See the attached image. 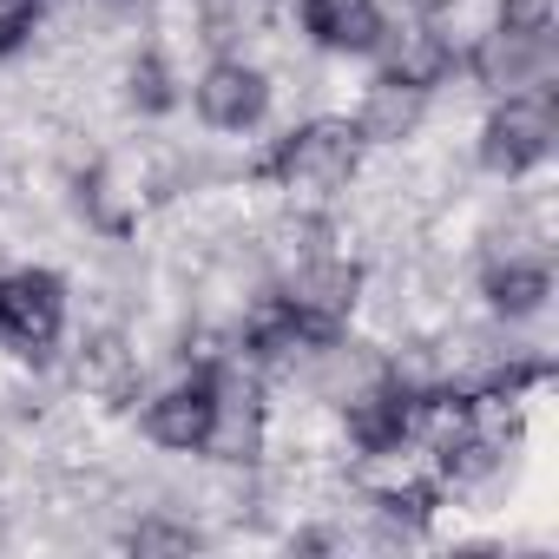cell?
I'll list each match as a JSON object with an SVG mask.
<instances>
[{
    "label": "cell",
    "instance_id": "cell-1",
    "mask_svg": "<svg viewBox=\"0 0 559 559\" xmlns=\"http://www.w3.org/2000/svg\"><path fill=\"white\" fill-rule=\"evenodd\" d=\"M362 158H369V145L356 139L349 112H317V119H297L284 139H276L250 165V178L290 191L297 204H330L362 178Z\"/></svg>",
    "mask_w": 559,
    "mask_h": 559
},
{
    "label": "cell",
    "instance_id": "cell-2",
    "mask_svg": "<svg viewBox=\"0 0 559 559\" xmlns=\"http://www.w3.org/2000/svg\"><path fill=\"white\" fill-rule=\"evenodd\" d=\"M559 145V112H552V86H533V93H500L474 132V165L487 178H533Z\"/></svg>",
    "mask_w": 559,
    "mask_h": 559
},
{
    "label": "cell",
    "instance_id": "cell-3",
    "mask_svg": "<svg viewBox=\"0 0 559 559\" xmlns=\"http://www.w3.org/2000/svg\"><path fill=\"white\" fill-rule=\"evenodd\" d=\"M67 336V276L47 263L0 270V349L21 362H47Z\"/></svg>",
    "mask_w": 559,
    "mask_h": 559
},
{
    "label": "cell",
    "instance_id": "cell-4",
    "mask_svg": "<svg viewBox=\"0 0 559 559\" xmlns=\"http://www.w3.org/2000/svg\"><path fill=\"white\" fill-rule=\"evenodd\" d=\"M211 421H217V356L178 369V376H171L165 389H152L145 408H139V435H145L152 448H165V454H204Z\"/></svg>",
    "mask_w": 559,
    "mask_h": 559
},
{
    "label": "cell",
    "instance_id": "cell-5",
    "mask_svg": "<svg viewBox=\"0 0 559 559\" xmlns=\"http://www.w3.org/2000/svg\"><path fill=\"white\" fill-rule=\"evenodd\" d=\"M270 99H276L270 73H263L257 60H243V53H211L204 73L191 80V112H198V126H204V132H224V139L257 132V126L270 119Z\"/></svg>",
    "mask_w": 559,
    "mask_h": 559
},
{
    "label": "cell",
    "instance_id": "cell-6",
    "mask_svg": "<svg viewBox=\"0 0 559 559\" xmlns=\"http://www.w3.org/2000/svg\"><path fill=\"white\" fill-rule=\"evenodd\" d=\"M461 67L474 86H487L493 99L500 93H533L552 80V34H507V27H487L474 34V47H461Z\"/></svg>",
    "mask_w": 559,
    "mask_h": 559
},
{
    "label": "cell",
    "instance_id": "cell-7",
    "mask_svg": "<svg viewBox=\"0 0 559 559\" xmlns=\"http://www.w3.org/2000/svg\"><path fill=\"white\" fill-rule=\"evenodd\" d=\"M376 60H382V80H402L415 93H441L461 73V47H454V34L435 27V14H415L402 27H382Z\"/></svg>",
    "mask_w": 559,
    "mask_h": 559
},
{
    "label": "cell",
    "instance_id": "cell-8",
    "mask_svg": "<svg viewBox=\"0 0 559 559\" xmlns=\"http://www.w3.org/2000/svg\"><path fill=\"white\" fill-rule=\"evenodd\" d=\"M480 297H487V317L526 323L552 297V263L539 250H487V263H480Z\"/></svg>",
    "mask_w": 559,
    "mask_h": 559
},
{
    "label": "cell",
    "instance_id": "cell-9",
    "mask_svg": "<svg viewBox=\"0 0 559 559\" xmlns=\"http://www.w3.org/2000/svg\"><path fill=\"white\" fill-rule=\"evenodd\" d=\"M297 21H304V40L317 53H336V60L376 53V40L389 27L382 0H297Z\"/></svg>",
    "mask_w": 559,
    "mask_h": 559
},
{
    "label": "cell",
    "instance_id": "cell-10",
    "mask_svg": "<svg viewBox=\"0 0 559 559\" xmlns=\"http://www.w3.org/2000/svg\"><path fill=\"white\" fill-rule=\"evenodd\" d=\"M428 99H435V93H415V86L376 73V80L362 86L349 126H356V139H362L369 152H395V145H408V139L428 126Z\"/></svg>",
    "mask_w": 559,
    "mask_h": 559
},
{
    "label": "cell",
    "instance_id": "cell-11",
    "mask_svg": "<svg viewBox=\"0 0 559 559\" xmlns=\"http://www.w3.org/2000/svg\"><path fill=\"white\" fill-rule=\"evenodd\" d=\"M73 382H80L93 402L119 408V402H132V395H139V382H145V362H139V349H132L119 330H93V336H80Z\"/></svg>",
    "mask_w": 559,
    "mask_h": 559
},
{
    "label": "cell",
    "instance_id": "cell-12",
    "mask_svg": "<svg viewBox=\"0 0 559 559\" xmlns=\"http://www.w3.org/2000/svg\"><path fill=\"white\" fill-rule=\"evenodd\" d=\"M276 8H284V0H191V21H198V40H204V47L243 53L250 40L270 34Z\"/></svg>",
    "mask_w": 559,
    "mask_h": 559
},
{
    "label": "cell",
    "instance_id": "cell-13",
    "mask_svg": "<svg viewBox=\"0 0 559 559\" xmlns=\"http://www.w3.org/2000/svg\"><path fill=\"white\" fill-rule=\"evenodd\" d=\"M126 106H132L139 119H158V112L178 106V80H171V60H165L158 47H139V53L126 60Z\"/></svg>",
    "mask_w": 559,
    "mask_h": 559
},
{
    "label": "cell",
    "instance_id": "cell-14",
    "mask_svg": "<svg viewBox=\"0 0 559 559\" xmlns=\"http://www.w3.org/2000/svg\"><path fill=\"white\" fill-rule=\"evenodd\" d=\"M47 14H53V0H0V60H14L40 34Z\"/></svg>",
    "mask_w": 559,
    "mask_h": 559
},
{
    "label": "cell",
    "instance_id": "cell-15",
    "mask_svg": "<svg viewBox=\"0 0 559 559\" xmlns=\"http://www.w3.org/2000/svg\"><path fill=\"white\" fill-rule=\"evenodd\" d=\"M559 0H493V27L507 34H552Z\"/></svg>",
    "mask_w": 559,
    "mask_h": 559
},
{
    "label": "cell",
    "instance_id": "cell-16",
    "mask_svg": "<svg viewBox=\"0 0 559 559\" xmlns=\"http://www.w3.org/2000/svg\"><path fill=\"white\" fill-rule=\"evenodd\" d=\"M73 14L99 34V27H132L139 14H152V0H73Z\"/></svg>",
    "mask_w": 559,
    "mask_h": 559
},
{
    "label": "cell",
    "instance_id": "cell-17",
    "mask_svg": "<svg viewBox=\"0 0 559 559\" xmlns=\"http://www.w3.org/2000/svg\"><path fill=\"white\" fill-rule=\"evenodd\" d=\"M126 546H139V552H185V546H198V533L191 526H165V520H139L126 533Z\"/></svg>",
    "mask_w": 559,
    "mask_h": 559
},
{
    "label": "cell",
    "instance_id": "cell-18",
    "mask_svg": "<svg viewBox=\"0 0 559 559\" xmlns=\"http://www.w3.org/2000/svg\"><path fill=\"white\" fill-rule=\"evenodd\" d=\"M461 0H408V14H454Z\"/></svg>",
    "mask_w": 559,
    "mask_h": 559
}]
</instances>
